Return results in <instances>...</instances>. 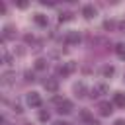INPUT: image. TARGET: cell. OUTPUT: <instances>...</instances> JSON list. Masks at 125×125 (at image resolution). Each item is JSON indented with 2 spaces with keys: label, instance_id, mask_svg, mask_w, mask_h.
<instances>
[{
  "label": "cell",
  "instance_id": "6da1fadb",
  "mask_svg": "<svg viewBox=\"0 0 125 125\" xmlns=\"http://www.w3.org/2000/svg\"><path fill=\"white\" fill-rule=\"evenodd\" d=\"M53 102L57 104V111H59L61 115H62V113L66 115V113L72 111V102H70V100H64V98H59V96H57V98H53Z\"/></svg>",
  "mask_w": 125,
  "mask_h": 125
},
{
  "label": "cell",
  "instance_id": "7a4b0ae2",
  "mask_svg": "<svg viewBox=\"0 0 125 125\" xmlns=\"http://www.w3.org/2000/svg\"><path fill=\"white\" fill-rule=\"evenodd\" d=\"M76 70V62H66V64H61V66H57V76H68L70 72H74Z\"/></svg>",
  "mask_w": 125,
  "mask_h": 125
},
{
  "label": "cell",
  "instance_id": "3957f363",
  "mask_svg": "<svg viewBox=\"0 0 125 125\" xmlns=\"http://www.w3.org/2000/svg\"><path fill=\"white\" fill-rule=\"evenodd\" d=\"M25 102H27L29 107H41V96H39L37 92H29V94L25 96Z\"/></svg>",
  "mask_w": 125,
  "mask_h": 125
},
{
  "label": "cell",
  "instance_id": "277c9868",
  "mask_svg": "<svg viewBox=\"0 0 125 125\" xmlns=\"http://www.w3.org/2000/svg\"><path fill=\"white\" fill-rule=\"evenodd\" d=\"M98 111H100V115L107 117V115H111V111H113V104H109V102H100V104H98Z\"/></svg>",
  "mask_w": 125,
  "mask_h": 125
},
{
  "label": "cell",
  "instance_id": "5b68a950",
  "mask_svg": "<svg viewBox=\"0 0 125 125\" xmlns=\"http://www.w3.org/2000/svg\"><path fill=\"white\" fill-rule=\"evenodd\" d=\"M64 43L66 45H78L80 43V33L78 31H68L66 37H64Z\"/></svg>",
  "mask_w": 125,
  "mask_h": 125
},
{
  "label": "cell",
  "instance_id": "8992f818",
  "mask_svg": "<svg viewBox=\"0 0 125 125\" xmlns=\"http://www.w3.org/2000/svg\"><path fill=\"white\" fill-rule=\"evenodd\" d=\"M43 86H45L47 92H57L59 90V80L57 78H47V80H43Z\"/></svg>",
  "mask_w": 125,
  "mask_h": 125
},
{
  "label": "cell",
  "instance_id": "52a82bcc",
  "mask_svg": "<svg viewBox=\"0 0 125 125\" xmlns=\"http://www.w3.org/2000/svg\"><path fill=\"white\" fill-rule=\"evenodd\" d=\"M74 94H76V98H84V96H88L90 92H88V88H86L84 82H78V84H74Z\"/></svg>",
  "mask_w": 125,
  "mask_h": 125
},
{
  "label": "cell",
  "instance_id": "ba28073f",
  "mask_svg": "<svg viewBox=\"0 0 125 125\" xmlns=\"http://www.w3.org/2000/svg\"><path fill=\"white\" fill-rule=\"evenodd\" d=\"M107 90H109V88H107L105 84H100V86H96L94 90H90L88 96H90V98H98V96H102V94H107Z\"/></svg>",
  "mask_w": 125,
  "mask_h": 125
},
{
  "label": "cell",
  "instance_id": "9c48e42d",
  "mask_svg": "<svg viewBox=\"0 0 125 125\" xmlns=\"http://www.w3.org/2000/svg\"><path fill=\"white\" fill-rule=\"evenodd\" d=\"M82 16H84L86 20H92V18L96 16V8H94L92 4H86V6H82Z\"/></svg>",
  "mask_w": 125,
  "mask_h": 125
},
{
  "label": "cell",
  "instance_id": "30bf717a",
  "mask_svg": "<svg viewBox=\"0 0 125 125\" xmlns=\"http://www.w3.org/2000/svg\"><path fill=\"white\" fill-rule=\"evenodd\" d=\"M113 105L125 107V94H123V92H115V94H113Z\"/></svg>",
  "mask_w": 125,
  "mask_h": 125
},
{
  "label": "cell",
  "instance_id": "8fae6325",
  "mask_svg": "<svg viewBox=\"0 0 125 125\" xmlns=\"http://www.w3.org/2000/svg\"><path fill=\"white\" fill-rule=\"evenodd\" d=\"M33 21H35L37 25H41V27H47L49 18H47V16H43V14H35V16H33Z\"/></svg>",
  "mask_w": 125,
  "mask_h": 125
},
{
  "label": "cell",
  "instance_id": "7c38bea8",
  "mask_svg": "<svg viewBox=\"0 0 125 125\" xmlns=\"http://www.w3.org/2000/svg\"><path fill=\"white\" fill-rule=\"evenodd\" d=\"M115 55H117L121 61H125V43H117V45H115Z\"/></svg>",
  "mask_w": 125,
  "mask_h": 125
},
{
  "label": "cell",
  "instance_id": "4fadbf2b",
  "mask_svg": "<svg viewBox=\"0 0 125 125\" xmlns=\"http://www.w3.org/2000/svg\"><path fill=\"white\" fill-rule=\"evenodd\" d=\"M100 72H102V74H104V76H113V74H115V68H113V66H111V64H104V66H102V70H100Z\"/></svg>",
  "mask_w": 125,
  "mask_h": 125
},
{
  "label": "cell",
  "instance_id": "5bb4252c",
  "mask_svg": "<svg viewBox=\"0 0 125 125\" xmlns=\"http://www.w3.org/2000/svg\"><path fill=\"white\" fill-rule=\"evenodd\" d=\"M80 119H82L84 123H92V121H94V117H92V113H90L88 109H82V111H80Z\"/></svg>",
  "mask_w": 125,
  "mask_h": 125
},
{
  "label": "cell",
  "instance_id": "9a60e30c",
  "mask_svg": "<svg viewBox=\"0 0 125 125\" xmlns=\"http://www.w3.org/2000/svg\"><path fill=\"white\" fill-rule=\"evenodd\" d=\"M12 37H14V27L12 25H6L4 27V33H2V39L6 41V39H12Z\"/></svg>",
  "mask_w": 125,
  "mask_h": 125
},
{
  "label": "cell",
  "instance_id": "2e32d148",
  "mask_svg": "<svg viewBox=\"0 0 125 125\" xmlns=\"http://www.w3.org/2000/svg\"><path fill=\"white\" fill-rule=\"evenodd\" d=\"M35 68H37V70H45V68H47V61H45V59H37V61H35Z\"/></svg>",
  "mask_w": 125,
  "mask_h": 125
},
{
  "label": "cell",
  "instance_id": "e0dca14e",
  "mask_svg": "<svg viewBox=\"0 0 125 125\" xmlns=\"http://www.w3.org/2000/svg\"><path fill=\"white\" fill-rule=\"evenodd\" d=\"M70 18H72V14H70V12H61V16H59V21L62 23V21H68Z\"/></svg>",
  "mask_w": 125,
  "mask_h": 125
},
{
  "label": "cell",
  "instance_id": "ac0fdd59",
  "mask_svg": "<svg viewBox=\"0 0 125 125\" xmlns=\"http://www.w3.org/2000/svg\"><path fill=\"white\" fill-rule=\"evenodd\" d=\"M115 25H117V23H115V21H111V20H105V21H104V29H109V31H111Z\"/></svg>",
  "mask_w": 125,
  "mask_h": 125
},
{
  "label": "cell",
  "instance_id": "d6986e66",
  "mask_svg": "<svg viewBox=\"0 0 125 125\" xmlns=\"http://www.w3.org/2000/svg\"><path fill=\"white\" fill-rule=\"evenodd\" d=\"M49 117H51V115H49L47 109H41V111H39V119H41V121H49Z\"/></svg>",
  "mask_w": 125,
  "mask_h": 125
},
{
  "label": "cell",
  "instance_id": "ffe728a7",
  "mask_svg": "<svg viewBox=\"0 0 125 125\" xmlns=\"http://www.w3.org/2000/svg\"><path fill=\"white\" fill-rule=\"evenodd\" d=\"M23 76H25V80H27V82H33V80H35V74H33V72H29V70H27Z\"/></svg>",
  "mask_w": 125,
  "mask_h": 125
},
{
  "label": "cell",
  "instance_id": "44dd1931",
  "mask_svg": "<svg viewBox=\"0 0 125 125\" xmlns=\"http://www.w3.org/2000/svg\"><path fill=\"white\" fill-rule=\"evenodd\" d=\"M41 4H43V6H55L57 2H53V0H41Z\"/></svg>",
  "mask_w": 125,
  "mask_h": 125
},
{
  "label": "cell",
  "instance_id": "7402d4cb",
  "mask_svg": "<svg viewBox=\"0 0 125 125\" xmlns=\"http://www.w3.org/2000/svg\"><path fill=\"white\" fill-rule=\"evenodd\" d=\"M16 6H18V8H27V2H23V0H20V2H16Z\"/></svg>",
  "mask_w": 125,
  "mask_h": 125
},
{
  "label": "cell",
  "instance_id": "603a6c76",
  "mask_svg": "<svg viewBox=\"0 0 125 125\" xmlns=\"http://www.w3.org/2000/svg\"><path fill=\"white\" fill-rule=\"evenodd\" d=\"M23 39H25V43H33V35H25Z\"/></svg>",
  "mask_w": 125,
  "mask_h": 125
},
{
  "label": "cell",
  "instance_id": "cb8c5ba5",
  "mask_svg": "<svg viewBox=\"0 0 125 125\" xmlns=\"http://www.w3.org/2000/svg\"><path fill=\"white\" fill-rule=\"evenodd\" d=\"M10 61H12V57L6 53V55H4V62H6V64H10Z\"/></svg>",
  "mask_w": 125,
  "mask_h": 125
},
{
  "label": "cell",
  "instance_id": "d4e9b609",
  "mask_svg": "<svg viewBox=\"0 0 125 125\" xmlns=\"http://www.w3.org/2000/svg\"><path fill=\"white\" fill-rule=\"evenodd\" d=\"M14 111H16V113H21L23 109H21V105H18V104H16V105H14Z\"/></svg>",
  "mask_w": 125,
  "mask_h": 125
},
{
  "label": "cell",
  "instance_id": "484cf974",
  "mask_svg": "<svg viewBox=\"0 0 125 125\" xmlns=\"http://www.w3.org/2000/svg\"><path fill=\"white\" fill-rule=\"evenodd\" d=\"M0 12H2V14H6V4H4V2L0 4Z\"/></svg>",
  "mask_w": 125,
  "mask_h": 125
},
{
  "label": "cell",
  "instance_id": "4316f807",
  "mask_svg": "<svg viewBox=\"0 0 125 125\" xmlns=\"http://www.w3.org/2000/svg\"><path fill=\"white\" fill-rule=\"evenodd\" d=\"M113 125H125V121H123V119H117V121H115Z\"/></svg>",
  "mask_w": 125,
  "mask_h": 125
},
{
  "label": "cell",
  "instance_id": "83f0119b",
  "mask_svg": "<svg viewBox=\"0 0 125 125\" xmlns=\"http://www.w3.org/2000/svg\"><path fill=\"white\" fill-rule=\"evenodd\" d=\"M53 125H68V123H66V121H55Z\"/></svg>",
  "mask_w": 125,
  "mask_h": 125
},
{
  "label": "cell",
  "instance_id": "f1b7e54d",
  "mask_svg": "<svg viewBox=\"0 0 125 125\" xmlns=\"http://www.w3.org/2000/svg\"><path fill=\"white\" fill-rule=\"evenodd\" d=\"M119 29H123V31H125V21H121V23H119Z\"/></svg>",
  "mask_w": 125,
  "mask_h": 125
},
{
  "label": "cell",
  "instance_id": "f546056e",
  "mask_svg": "<svg viewBox=\"0 0 125 125\" xmlns=\"http://www.w3.org/2000/svg\"><path fill=\"white\" fill-rule=\"evenodd\" d=\"M23 125H29V123H23Z\"/></svg>",
  "mask_w": 125,
  "mask_h": 125
}]
</instances>
